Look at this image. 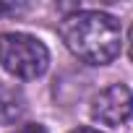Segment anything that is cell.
I'll return each mask as SVG.
<instances>
[{
    "label": "cell",
    "mask_w": 133,
    "mask_h": 133,
    "mask_svg": "<svg viewBox=\"0 0 133 133\" xmlns=\"http://www.w3.org/2000/svg\"><path fill=\"white\" fill-rule=\"evenodd\" d=\"M60 39L81 63L107 65L120 55L123 29L112 13L73 11L60 21Z\"/></svg>",
    "instance_id": "obj_1"
},
{
    "label": "cell",
    "mask_w": 133,
    "mask_h": 133,
    "mask_svg": "<svg viewBox=\"0 0 133 133\" xmlns=\"http://www.w3.org/2000/svg\"><path fill=\"white\" fill-rule=\"evenodd\" d=\"M0 65L18 81H34L47 71L50 52L42 39L26 31H5L0 34Z\"/></svg>",
    "instance_id": "obj_2"
},
{
    "label": "cell",
    "mask_w": 133,
    "mask_h": 133,
    "mask_svg": "<svg viewBox=\"0 0 133 133\" xmlns=\"http://www.w3.org/2000/svg\"><path fill=\"white\" fill-rule=\"evenodd\" d=\"M133 115V91L125 84H110L91 99V117L102 125L120 128Z\"/></svg>",
    "instance_id": "obj_3"
},
{
    "label": "cell",
    "mask_w": 133,
    "mask_h": 133,
    "mask_svg": "<svg viewBox=\"0 0 133 133\" xmlns=\"http://www.w3.org/2000/svg\"><path fill=\"white\" fill-rule=\"evenodd\" d=\"M26 115V97L16 84L0 81V125H13Z\"/></svg>",
    "instance_id": "obj_4"
},
{
    "label": "cell",
    "mask_w": 133,
    "mask_h": 133,
    "mask_svg": "<svg viewBox=\"0 0 133 133\" xmlns=\"http://www.w3.org/2000/svg\"><path fill=\"white\" fill-rule=\"evenodd\" d=\"M26 5H16V3H0V16H18L24 13Z\"/></svg>",
    "instance_id": "obj_5"
},
{
    "label": "cell",
    "mask_w": 133,
    "mask_h": 133,
    "mask_svg": "<svg viewBox=\"0 0 133 133\" xmlns=\"http://www.w3.org/2000/svg\"><path fill=\"white\" fill-rule=\"evenodd\" d=\"M13 133H47L39 123H26V125H21L18 130H13Z\"/></svg>",
    "instance_id": "obj_6"
},
{
    "label": "cell",
    "mask_w": 133,
    "mask_h": 133,
    "mask_svg": "<svg viewBox=\"0 0 133 133\" xmlns=\"http://www.w3.org/2000/svg\"><path fill=\"white\" fill-rule=\"evenodd\" d=\"M71 133H102V130H94V128H76V130H71Z\"/></svg>",
    "instance_id": "obj_7"
},
{
    "label": "cell",
    "mask_w": 133,
    "mask_h": 133,
    "mask_svg": "<svg viewBox=\"0 0 133 133\" xmlns=\"http://www.w3.org/2000/svg\"><path fill=\"white\" fill-rule=\"evenodd\" d=\"M128 50H130V55H133V26H130V31H128Z\"/></svg>",
    "instance_id": "obj_8"
}]
</instances>
